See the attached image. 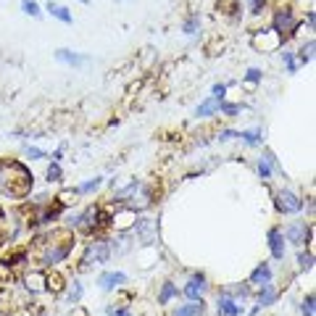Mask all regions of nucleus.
I'll return each mask as SVG.
<instances>
[{
	"mask_svg": "<svg viewBox=\"0 0 316 316\" xmlns=\"http://www.w3.org/2000/svg\"><path fill=\"white\" fill-rule=\"evenodd\" d=\"M74 250V232L69 229H50L42 232L29 245V259L37 266H55Z\"/></svg>",
	"mask_w": 316,
	"mask_h": 316,
	"instance_id": "1",
	"label": "nucleus"
},
{
	"mask_svg": "<svg viewBox=\"0 0 316 316\" xmlns=\"http://www.w3.org/2000/svg\"><path fill=\"white\" fill-rule=\"evenodd\" d=\"M32 174L21 161L0 158V195L6 198H27L32 193Z\"/></svg>",
	"mask_w": 316,
	"mask_h": 316,
	"instance_id": "2",
	"label": "nucleus"
},
{
	"mask_svg": "<svg viewBox=\"0 0 316 316\" xmlns=\"http://www.w3.org/2000/svg\"><path fill=\"white\" fill-rule=\"evenodd\" d=\"M272 32L277 34H287V37H292V34L298 32V21L295 16H292V8H279L274 19H272Z\"/></svg>",
	"mask_w": 316,
	"mask_h": 316,
	"instance_id": "3",
	"label": "nucleus"
},
{
	"mask_svg": "<svg viewBox=\"0 0 316 316\" xmlns=\"http://www.w3.org/2000/svg\"><path fill=\"white\" fill-rule=\"evenodd\" d=\"M108 259H111V245L105 242V240H95V242L87 245L82 264H85V266H92V264H105Z\"/></svg>",
	"mask_w": 316,
	"mask_h": 316,
	"instance_id": "4",
	"label": "nucleus"
},
{
	"mask_svg": "<svg viewBox=\"0 0 316 316\" xmlns=\"http://www.w3.org/2000/svg\"><path fill=\"white\" fill-rule=\"evenodd\" d=\"M103 214H100V208L98 206H90V208H85L79 214V219H77V227L82 229V232H87V235H92L100 224H103Z\"/></svg>",
	"mask_w": 316,
	"mask_h": 316,
	"instance_id": "5",
	"label": "nucleus"
},
{
	"mask_svg": "<svg viewBox=\"0 0 316 316\" xmlns=\"http://www.w3.org/2000/svg\"><path fill=\"white\" fill-rule=\"evenodd\" d=\"M285 235H287V240L292 245H306L313 237V229H311V224H306V221H292V224L285 229Z\"/></svg>",
	"mask_w": 316,
	"mask_h": 316,
	"instance_id": "6",
	"label": "nucleus"
},
{
	"mask_svg": "<svg viewBox=\"0 0 316 316\" xmlns=\"http://www.w3.org/2000/svg\"><path fill=\"white\" fill-rule=\"evenodd\" d=\"M277 208L282 211V214H298V211H303V201L292 190H279L277 193Z\"/></svg>",
	"mask_w": 316,
	"mask_h": 316,
	"instance_id": "7",
	"label": "nucleus"
},
{
	"mask_svg": "<svg viewBox=\"0 0 316 316\" xmlns=\"http://www.w3.org/2000/svg\"><path fill=\"white\" fill-rule=\"evenodd\" d=\"M269 250H272V259L274 261H282L285 259V232L274 227L269 229Z\"/></svg>",
	"mask_w": 316,
	"mask_h": 316,
	"instance_id": "8",
	"label": "nucleus"
},
{
	"mask_svg": "<svg viewBox=\"0 0 316 316\" xmlns=\"http://www.w3.org/2000/svg\"><path fill=\"white\" fill-rule=\"evenodd\" d=\"M206 292V277L203 274H193V279L184 285V295L190 300H201Z\"/></svg>",
	"mask_w": 316,
	"mask_h": 316,
	"instance_id": "9",
	"label": "nucleus"
},
{
	"mask_svg": "<svg viewBox=\"0 0 316 316\" xmlns=\"http://www.w3.org/2000/svg\"><path fill=\"white\" fill-rule=\"evenodd\" d=\"M55 61H61V64H66V66H85V64H90V58H87V55H79V53H74V50L58 48V50H55Z\"/></svg>",
	"mask_w": 316,
	"mask_h": 316,
	"instance_id": "10",
	"label": "nucleus"
},
{
	"mask_svg": "<svg viewBox=\"0 0 316 316\" xmlns=\"http://www.w3.org/2000/svg\"><path fill=\"white\" fill-rule=\"evenodd\" d=\"M216 311H219V316H240V313H242V306H237V300L232 298V295H221Z\"/></svg>",
	"mask_w": 316,
	"mask_h": 316,
	"instance_id": "11",
	"label": "nucleus"
},
{
	"mask_svg": "<svg viewBox=\"0 0 316 316\" xmlns=\"http://www.w3.org/2000/svg\"><path fill=\"white\" fill-rule=\"evenodd\" d=\"M127 282V274L124 272H105V274H100V279H98V285L103 287V290H116L119 285H124Z\"/></svg>",
	"mask_w": 316,
	"mask_h": 316,
	"instance_id": "12",
	"label": "nucleus"
},
{
	"mask_svg": "<svg viewBox=\"0 0 316 316\" xmlns=\"http://www.w3.org/2000/svg\"><path fill=\"white\" fill-rule=\"evenodd\" d=\"M256 169H259V177H261V179H269V177H272V171L279 169V163H277V158H274L272 153H264V156L259 158V163H256Z\"/></svg>",
	"mask_w": 316,
	"mask_h": 316,
	"instance_id": "13",
	"label": "nucleus"
},
{
	"mask_svg": "<svg viewBox=\"0 0 316 316\" xmlns=\"http://www.w3.org/2000/svg\"><path fill=\"white\" fill-rule=\"evenodd\" d=\"M250 282H253V285H259V287L269 285V282H272V266H269L266 261L259 264V266L253 269V274H250Z\"/></svg>",
	"mask_w": 316,
	"mask_h": 316,
	"instance_id": "14",
	"label": "nucleus"
},
{
	"mask_svg": "<svg viewBox=\"0 0 316 316\" xmlns=\"http://www.w3.org/2000/svg\"><path fill=\"white\" fill-rule=\"evenodd\" d=\"M45 11H48V14H50L53 19H58V21H61V24H72V21H74L72 11H69L66 6H58V3H53V0H50L48 6H45Z\"/></svg>",
	"mask_w": 316,
	"mask_h": 316,
	"instance_id": "15",
	"label": "nucleus"
},
{
	"mask_svg": "<svg viewBox=\"0 0 316 316\" xmlns=\"http://www.w3.org/2000/svg\"><path fill=\"white\" fill-rule=\"evenodd\" d=\"M221 103H224V100H216L214 95H211L208 100H203L201 105H198L195 116H198V119H206V116H211V113H216V111H219V105H221Z\"/></svg>",
	"mask_w": 316,
	"mask_h": 316,
	"instance_id": "16",
	"label": "nucleus"
},
{
	"mask_svg": "<svg viewBox=\"0 0 316 316\" xmlns=\"http://www.w3.org/2000/svg\"><path fill=\"white\" fill-rule=\"evenodd\" d=\"M274 300H277V290L272 287V282H269V285H264L261 292H259V306L266 308V306H272Z\"/></svg>",
	"mask_w": 316,
	"mask_h": 316,
	"instance_id": "17",
	"label": "nucleus"
},
{
	"mask_svg": "<svg viewBox=\"0 0 316 316\" xmlns=\"http://www.w3.org/2000/svg\"><path fill=\"white\" fill-rule=\"evenodd\" d=\"M203 313V300H193L190 306H182L174 311V316H201Z\"/></svg>",
	"mask_w": 316,
	"mask_h": 316,
	"instance_id": "18",
	"label": "nucleus"
},
{
	"mask_svg": "<svg viewBox=\"0 0 316 316\" xmlns=\"http://www.w3.org/2000/svg\"><path fill=\"white\" fill-rule=\"evenodd\" d=\"M313 48H316V42H313V40H308L306 45H303V48L298 50V64H303V66L311 64V61H313Z\"/></svg>",
	"mask_w": 316,
	"mask_h": 316,
	"instance_id": "19",
	"label": "nucleus"
},
{
	"mask_svg": "<svg viewBox=\"0 0 316 316\" xmlns=\"http://www.w3.org/2000/svg\"><path fill=\"white\" fill-rule=\"evenodd\" d=\"M8 237H11V221H8V216H6V211L0 208V248L8 242Z\"/></svg>",
	"mask_w": 316,
	"mask_h": 316,
	"instance_id": "20",
	"label": "nucleus"
},
{
	"mask_svg": "<svg viewBox=\"0 0 316 316\" xmlns=\"http://www.w3.org/2000/svg\"><path fill=\"white\" fill-rule=\"evenodd\" d=\"M137 232H140V237H143L145 242L153 240V221L150 219H140L137 221Z\"/></svg>",
	"mask_w": 316,
	"mask_h": 316,
	"instance_id": "21",
	"label": "nucleus"
},
{
	"mask_svg": "<svg viewBox=\"0 0 316 316\" xmlns=\"http://www.w3.org/2000/svg\"><path fill=\"white\" fill-rule=\"evenodd\" d=\"M21 11H24L27 16H32V19H40L42 16V8H40L37 0H21Z\"/></svg>",
	"mask_w": 316,
	"mask_h": 316,
	"instance_id": "22",
	"label": "nucleus"
},
{
	"mask_svg": "<svg viewBox=\"0 0 316 316\" xmlns=\"http://www.w3.org/2000/svg\"><path fill=\"white\" fill-rule=\"evenodd\" d=\"M237 137H242L248 145H261V130H242V132H237Z\"/></svg>",
	"mask_w": 316,
	"mask_h": 316,
	"instance_id": "23",
	"label": "nucleus"
},
{
	"mask_svg": "<svg viewBox=\"0 0 316 316\" xmlns=\"http://www.w3.org/2000/svg\"><path fill=\"white\" fill-rule=\"evenodd\" d=\"M174 295H177V287H174V282H163V290H161V295H158V303L163 306V303H169Z\"/></svg>",
	"mask_w": 316,
	"mask_h": 316,
	"instance_id": "24",
	"label": "nucleus"
},
{
	"mask_svg": "<svg viewBox=\"0 0 316 316\" xmlns=\"http://www.w3.org/2000/svg\"><path fill=\"white\" fill-rule=\"evenodd\" d=\"M198 27H201V14H193V16L182 24V32H184V34H195Z\"/></svg>",
	"mask_w": 316,
	"mask_h": 316,
	"instance_id": "25",
	"label": "nucleus"
},
{
	"mask_svg": "<svg viewBox=\"0 0 316 316\" xmlns=\"http://www.w3.org/2000/svg\"><path fill=\"white\" fill-rule=\"evenodd\" d=\"M100 184H103V177H95V179H90V182H85V184H79V187H77V193H79V195L95 193V190H98Z\"/></svg>",
	"mask_w": 316,
	"mask_h": 316,
	"instance_id": "26",
	"label": "nucleus"
},
{
	"mask_svg": "<svg viewBox=\"0 0 316 316\" xmlns=\"http://www.w3.org/2000/svg\"><path fill=\"white\" fill-rule=\"evenodd\" d=\"M61 179H64V171L58 166V161H53L48 166V182H61Z\"/></svg>",
	"mask_w": 316,
	"mask_h": 316,
	"instance_id": "27",
	"label": "nucleus"
},
{
	"mask_svg": "<svg viewBox=\"0 0 316 316\" xmlns=\"http://www.w3.org/2000/svg\"><path fill=\"white\" fill-rule=\"evenodd\" d=\"M282 61H285V66H287L290 74L298 72V61H295V55H292V50H285V53H282Z\"/></svg>",
	"mask_w": 316,
	"mask_h": 316,
	"instance_id": "28",
	"label": "nucleus"
},
{
	"mask_svg": "<svg viewBox=\"0 0 316 316\" xmlns=\"http://www.w3.org/2000/svg\"><path fill=\"white\" fill-rule=\"evenodd\" d=\"M219 111L224 113V116H235V113L242 111V105H240V103H221V105H219Z\"/></svg>",
	"mask_w": 316,
	"mask_h": 316,
	"instance_id": "29",
	"label": "nucleus"
},
{
	"mask_svg": "<svg viewBox=\"0 0 316 316\" xmlns=\"http://www.w3.org/2000/svg\"><path fill=\"white\" fill-rule=\"evenodd\" d=\"M313 292H308V295H306V300H303V306H300V313L303 316H313Z\"/></svg>",
	"mask_w": 316,
	"mask_h": 316,
	"instance_id": "30",
	"label": "nucleus"
},
{
	"mask_svg": "<svg viewBox=\"0 0 316 316\" xmlns=\"http://www.w3.org/2000/svg\"><path fill=\"white\" fill-rule=\"evenodd\" d=\"M298 264H300V272H308V269L313 266V253H300Z\"/></svg>",
	"mask_w": 316,
	"mask_h": 316,
	"instance_id": "31",
	"label": "nucleus"
},
{
	"mask_svg": "<svg viewBox=\"0 0 316 316\" xmlns=\"http://www.w3.org/2000/svg\"><path fill=\"white\" fill-rule=\"evenodd\" d=\"M24 153L32 158V161H40V158H48V153H45V150L42 148H32V145H27L24 148Z\"/></svg>",
	"mask_w": 316,
	"mask_h": 316,
	"instance_id": "32",
	"label": "nucleus"
},
{
	"mask_svg": "<svg viewBox=\"0 0 316 316\" xmlns=\"http://www.w3.org/2000/svg\"><path fill=\"white\" fill-rule=\"evenodd\" d=\"M82 292H85V290H82V285H79V282H74V285H72V290H69V295H66V300H69V303H77V300L82 298Z\"/></svg>",
	"mask_w": 316,
	"mask_h": 316,
	"instance_id": "33",
	"label": "nucleus"
},
{
	"mask_svg": "<svg viewBox=\"0 0 316 316\" xmlns=\"http://www.w3.org/2000/svg\"><path fill=\"white\" fill-rule=\"evenodd\" d=\"M261 69H248V74H245V82H250V85H256V82H261Z\"/></svg>",
	"mask_w": 316,
	"mask_h": 316,
	"instance_id": "34",
	"label": "nucleus"
},
{
	"mask_svg": "<svg viewBox=\"0 0 316 316\" xmlns=\"http://www.w3.org/2000/svg\"><path fill=\"white\" fill-rule=\"evenodd\" d=\"M224 95H227V85H214V98L224 100Z\"/></svg>",
	"mask_w": 316,
	"mask_h": 316,
	"instance_id": "35",
	"label": "nucleus"
},
{
	"mask_svg": "<svg viewBox=\"0 0 316 316\" xmlns=\"http://www.w3.org/2000/svg\"><path fill=\"white\" fill-rule=\"evenodd\" d=\"M266 6V0H250V14H261Z\"/></svg>",
	"mask_w": 316,
	"mask_h": 316,
	"instance_id": "36",
	"label": "nucleus"
},
{
	"mask_svg": "<svg viewBox=\"0 0 316 316\" xmlns=\"http://www.w3.org/2000/svg\"><path fill=\"white\" fill-rule=\"evenodd\" d=\"M219 137H221V143H224V140H232V137H237V132H232V130H224V132H221Z\"/></svg>",
	"mask_w": 316,
	"mask_h": 316,
	"instance_id": "37",
	"label": "nucleus"
},
{
	"mask_svg": "<svg viewBox=\"0 0 316 316\" xmlns=\"http://www.w3.org/2000/svg\"><path fill=\"white\" fill-rule=\"evenodd\" d=\"M79 3H82V6H90V0H79Z\"/></svg>",
	"mask_w": 316,
	"mask_h": 316,
	"instance_id": "38",
	"label": "nucleus"
}]
</instances>
